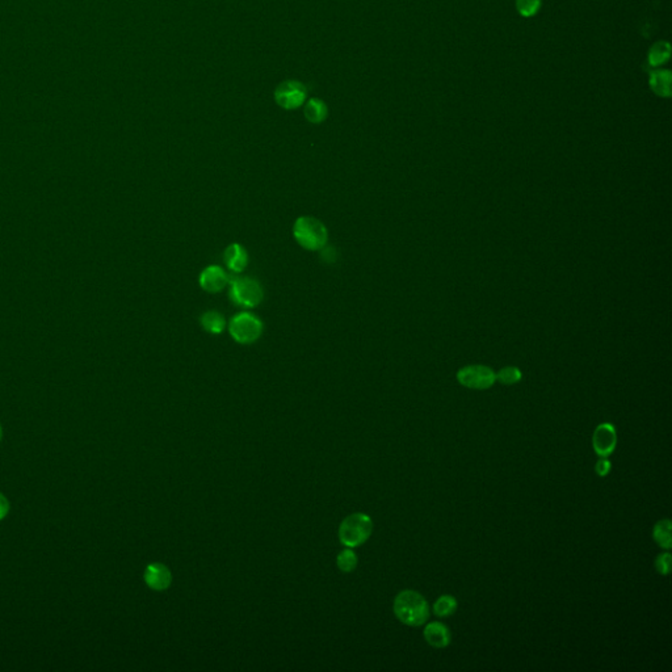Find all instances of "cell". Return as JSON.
<instances>
[{"label": "cell", "instance_id": "12", "mask_svg": "<svg viewBox=\"0 0 672 672\" xmlns=\"http://www.w3.org/2000/svg\"><path fill=\"white\" fill-rule=\"evenodd\" d=\"M225 263L233 274H242L249 264V252L240 243H231L225 251Z\"/></svg>", "mask_w": 672, "mask_h": 672}, {"label": "cell", "instance_id": "13", "mask_svg": "<svg viewBox=\"0 0 672 672\" xmlns=\"http://www.w3.org/2000/svg\"><path fill=\"white\" fill-rule=\"evenodd\" d=\"M650 90L659 97H670L672 93V74L670 70L654 69L649 75Z\"/></svg>", "mask_w": 672, "mask_h": 672}, {"label": "cell", "instance_id": "2", "mask_svg": "<svg viewBox=\"0 0 672 672\" xmlns=\"http://www.w3.org/2000/svg\"><path fill=\"white\" fill-rule=\"evenodd\" d=\"M297 243L308 251H320L329 242V231L322 221L314 217L297 218L293 225Z\"/></svg>", "mask_w": 672, "mask_h": 672}, {"label": "cell", "instance_id": "24", "mask_svg": "<svg viewBox=\"0 0 672 672\" xmlns=\"http://www.w3.org/2000/svg\"><path fill=\"white\" fill-rule=\"evenodd\" d=\"M320 253H322V260L327 264H332V263L336 260V251L334 247L331 246H325L322 250H320Z\"/></svg>", "mask_w": 672, "mask_h": 672}, {"label": "cell", "instance_id": "6", "mask_svg": "<svg viewBox=\"0 0 672 672\" xmlns=\"http://www.w3.org/2000/svg\"><path fill=\"white\" fill-rule=\"evenodd\" d=\"M308 88L298 80H286L274 91V100L279 107L286 111H293L305 103Z\"/></svg>", "mask_w": 672, "mask_h": 672}, {"label": "cell", "instance_id": "16", "mask_svg": "<svg viewBox=\"0 0 672 672\" xmlns=\"http://www.w3.org/2000/svg\"><path fill=\"white\" fill-rule=\"evenodd\" d=\"M305 117L311 124H320L327 118L329 108L320 99L313 97L305 105Z\"/></svg>", "mask_w": 672, "mask_h": 672}, {"label": "cell", "instance_id": "3", "mask_svg": "<svg viewBox=\"0 0 672 672\" xmlns=\"http://www.w3.org/2000/svg\"><path fill=\"white\" fill-rule=\"evenodd\" d=\"M228 297L231 302L243 308H253L262 304L264 292L260 283L252 277L230 276Z\"/></svg>", "mask_w": 672, "mask_h": 672}, {"label": "cell", "instance_id": "15", "mask_svg": "<svg viewBox=\"0 0 672 672\" xmlns=\"http://www.w3.org/2000/svg\"><path fill=\"white\" fill-rule=\"evenodd\" d=\"M201 327L213 335H219L226 329V319L216 310H208L200 318Z\"/></svg>", "mask_w": 672, "mask_h": 672}, {"label": "cell", "instance_id": "17", "mask_svg": "<svg viewBox=\"0 0 672 672\" xmlns=\"http://www.w3.org/2000/svg\"><path fill=\"white\" fill-rule=\"evenodd\" d=\"M671 528L672 523L670 519H663L654 525L653 538L662 549L670 550L672 547Z\"/></svg>", "mask_w": 672, "mask_h": 672}, {"label": "cell", "instance_id": "19", "mask_svg": "<svg viewBox=\"0 0 672 672\" xmlns=\"http://www.w3.org/2000/svg\"><path fill=\"white\" fill-rule=\"evenodd\" d=\"M336 562H338V568L342 570L343 572H351L357 566V556L352 550V547H348L339 553Z\"/></svg>", "mask_w": 672, "mask_h": 672}, {"label": "cell", "instance_id": "26", "mask_svg": "<svg viewBox=\"0 0 672 672\" xmlns=\"http://www.w3.org/2000/svg\"><path fill=\"white\" fill-rule=\"evenodd\" d=\"M1 437H3V430H1V425H0V440H1Z\"/></svg>", "mask_w": 672, "mask_h": 672}, {"label": "cell", "instance_id": "14", "mask_svg": "<svg viewBox=\"0 0 672 672\" xmlns=\"http://www.w3.org/2000/svg\"><path fill=\"white\" fill-rule=\"evenodd\" d=\"M671 58V45L667 41H658L651 46L648 53V65L653 69H659Z\"/></svg>", "mask_w": 672, "mask_h": 672}, {"label": "cell", "instance_id": "9", "mask_svg": "<svg viewBox=\"0 0 672 672\" xmlns=\"http://www.w3.org/2000/svg\"><path fill=\"white\" fill-rule=\"evenodd\" d=\"M230 281L228 272L219 265H209L200 274L198 284L208 293L222 292Z\"/></svg>", "mask_w": 672, "mask_h": 672}, {"label": "cell", "instance_id": "22", "mask_svg": "<svg viewBox=\"0 0 672 672\" xmlns=\"http://www.w3.org/2000/svg\"><path fill=\"white\" fill-rule=\"evenodd\" d=\"M670 565H671V554L669 552L659 554L655 559V569L661 575L670 574V570H671Z\"/></svg>", "mask_w": 672, "mask_h": 672}, {"label": "cell", "instance_id": "21", "mask_svg": "<svg viewBox=\"0 0 672 672\" xmlns=\"http://www.w3.org/2000/svg\"><path fill=\"white\" fill-rule=\"evenodd\" d=\"M497 380L504 385H513V384H517L522 380V372L515 366H508V368L501 369V372L497 375Z\"/></svg>", "mask_w": 672, "mask_h": 672}, {"label": "cell", "instance_id": "5", "mask_svg": "<svg viewBox=\"0 0 672 672\" xmlns=\"http://www.w3.org/2000/svg\"><path fill=\"white\" fill-rule=\"evenodd\" d=\"M264 325L262 319L250 311H242L234 315L228 323V332L231 338L240 344H252L258 342L262 336Z\"/></svg>", "mask_w": 672, "mask_h": 672}, {"label": "cell", "instance_id": "18", "mask_svg": "<svg viewBox=\"0 0 672 672\" xmlns=\"http://www.w3.org/2000/svg\"><path fill=\"white\" fill-rule=\"evenodd\" d=\"M456 597L452 595H443L433 603V614L437 617H449L457 611Z\"/></svg>", "mask_w": 672, "mask_h": 672}, {"label": "cell", "instance_id": "23", "mask_svg": "<svg viewBox=\"0 0 672 672\" xmlns=\"http://www.w3.org/2000/svg\"><path fill=\"white\" fill-rule=\"evenodd\" d=\"M611 470H612V464L607 457H602V460H599L595 465V471L599 477H607L611 473Z\"/></svg>", "mask_w": 672, "mask_h": 672}, {"label": "cell", "instance_id": "10", "mask_svg": "<svg viewBox=\"0 0 672 672\" xmlns=\"http://www.w3.org/2000/svg\"><path fill=\"white\" fill-rule=\"evenodd\" d=\"M143 579L148 587L155 591H166L172 583V574L170 569L163 563H150L145 572Z\"/></svg>", "mask_w": 672, "mask_h": 672}, {"label": "cell", "instance_id": "25", "mask_svg": "<svg viewBox=\"0 0 672 672\" xmlns=\"http://www.w3.org/2000/svg\"><path fill=\"white\" fill-rule=\"evenodd\" d=\"M10 508H11L10 501L6 498V495L0 492V520H3L8 515Z\"/></svg>", "mask_w": 672, "mask_h": 672}, {"label": "cell", "instance_id": "4", "mask_svg": "<svg viewBox=\"0 0 672 672\" xmlns=\"http://www.w3.org/2000/svg\"><path fill=\"white\" fill-rule=\"evenodd\" d=\"M373 532V522L366 513H352L347 516L339 528V538L344 547L363 545Z\"/></svg>", "mask_w": 672, "mask_h": 672}, {"label": "cell", "instance_id": "8", "mask_svg": "<svg viewBox=\"0 0 672 672\" xmlns=\"http://www.w3.org/2000/svg\"><path fill=\"white\" fill-rule=\"evenodd\" d=\"M593 446L595 453L599 457H609L615 452L617 446V432L614 424L602 423L595 428Z\"/></svg>", "mask_w": 672, "mask_h": 672}, {"label": "cell", "instance_id": "20", "mask_svg": "<svg viewBox=\"0 0 672 672\" xmlns=\"http://www.w3.org/2000/svg\"><path fill=\"white\" fill-rule=\"evenodd\" d=\"M542 6V0H516V10L523 17H533Z\"/></svg>", "mask_w": 672, "mask_h": 672}, {"label": "cell", "instance_id": "11", "mask_svg": "<svg viewBox=\"0 0 672 672\" xmlns=\"http://www.w3.org/2000/svg\"><path fill=\"white\" fill-rule=\"evenodd\" d=\"M423 636L427 643L435 649H444L451 643L452 639L449 629L440 621L430 623L424 629Z\"/></svg>", "mask_w": 672, "mask_h": 672}, {"label": "cell", "instance_id": "7", "mask_svg": "<svg viewBox=\"0 0 672 672\" xmlns=\"http://www.w3.org/2000/svg\"><path fill=\"white\" fill-rule=\"evenodd\" d=\"M457 380L462 386L476 390H486L495 384L497 375L487 366L471 365L461 369L457 373Z\"/></svg>", "mask_w": 672, "mask_h": 672}, {"label": "cell", "instance_id": "1", "mask_svg": "<svg viewBox=\"0 0 672 672\" xmlns=\"http://www.w3.org/2000/svg\"><path fill=\"white\" fill-rule=\"evenodd\" d=\"M393 608L399 621L409 627H421L428 621L431 615V608L427 599L412 590L399 593Z\"/></svg>", "mask_w": 672, "mask_h": 672}]
</instances>
